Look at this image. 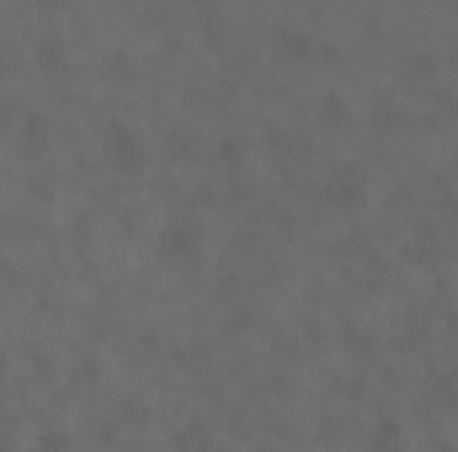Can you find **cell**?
Listing matches in <instances>:
<instances>
[{"label": "cell", "mask_w": 458, "mask_h": 452, "mask_svg": "<svg viewBox=\"0 0 458 452\" xmlns=\"http://www.w3.org/2000/svg\"><path fill=\"white\" fill-rule=\"evenodd\" d=\"M101 160H107L117 176H139V170L149 165V144H144V133H139L133 123L112 117V123L101 128Z\"/></svg>", "instance_id": "1"}, {"label": "cell", "mask_w": 458, "mask_h": 452, "mask_svg": "<svg viewBox=\"0 0 458 452\" xmlns=\"http://www.w3.org/2000/svg\"><path fill=\"white\" fill-rule=\"evenodd\" d=\"M155 256L165 261V266H197L203 261V224L197 218H165V229H160V240H155Z\"/></svg>", "instance_id": "2"}, {"label": "cell", "mask_w": 458, "mask_h": 452, "mask_svg": "<svg viewBox=\"0 0 458 452\" xmlns=\"http://www.w3.org/2000/svg\"><path fill=\"white\" fill-rule=\"evenodd\" d=\"M325 202H331L336 213H358V208L368 202V176H363L358 165H341V170L325 181Z\"/></svg>", "instance_id": "3"}, {"label": "cell", "mask_w": 458, "mask_h": 452, "mask_svg": "<svg viewBox=\"0 0 458 452\" xmlns=\"http://www.w3.org/2000/svg\"><path fill=\"white\" fill-rule=\"evenodd\" d=\"M272 53H277L283 64H315V59L331 53V48L315 43V32H304V27H277V32H272Z\"/></svg>", "instance_id": "4"}, {"label": "cell", "mask_w": 458, "mask_h": 452, "mask_svg": "<svg viewBox=\"0 0 458 452\" xmlns=\"http://www.w3.org/2000/svg\"><path fill=\"white\" fill-rule=\"evenodd\" d=\"M48 144H53V123L43 112H21L16 117V155L37 160V155H48Z\"/></svg>", "instance_id": "5"}, {"label": "cell", "mask_w": 458, "mask_h": 452, "mask_svg": "<svg viewBox=\"0 0 458 452\" xmlns=\"http://www.w3.org/2000/svg\"><path fill=\"white\" fill-rule=\"evenodd\" d=\"M315 117H320V128H325V133H347V128L358 123V107H352L341 91H325V96H320V107H315Z\"/></svg>", "instance_id": "6"}, {"label": "cell", "mask_w": 458, "mask_h": 452, "mask_svg": "<svg viewBox=\"0 0 458 452\" xmlns=\"http://www.w3.org/2000/svg\"><path fill=\"white\" fill-rule=\"evenodd\" d=\"M32 64H37L43 75H53V80H59V75H69V48H64L53 32H43V37L32 43Z\"/></svg>", "instance_id": "7"}, {"label": "cell", "mask_w": 458, "mask_h": 452, "mask_svg": "<svg viewBox=\"0 0 458 452\" xmlns=\"http://www.w3.org/2000/svg\"><path fill=\"white\" fill-rule=\"evenodd\" d=\"M368 442H374V448H406V426H400L395 416H379L374 432H368Z\"/></svg>", "instance_id": "8"}, {"label": "cell", "mask_w": 458, "mask_h": 452, "mask_svg": "<svg viewBox=\"0 0 458 452\" xmlns=\"http://www.w3.org/2000/svg\"><path fill=\"white\" fill-rule=\"evenodd\" d=\"M395 123H400L395 101H390V96H374V107H368V128H374V133H395Z\"/></svg>", "instance_id": "9"}, {"label": "cell", "mask_w": 458, "mask_h": 452, "mask_svg": "<svg viewBox=\"0 0 458 452\" xmlns=\"http://www.w3.org/2000/svg\"><path fill=\"white\" fill-rule=\"evenodd\" d=\"M101 75H107V80H112V85H133V59H128V53H117V48H112V53H107V59H101Z\"/></svg>", "instance_id": "10"}, {"label": "cell", "mask_w": 458, "mask_h": 452, "mask_svg": "<svg viewBox=\"0 0 458 452\" xmlns=\"http://www.w3.org/2000/svg\"><path fill=\"white\" fill-rule=\"evenodd\" d=\"M96 384H101V368H96L91 357H85V362H75V373H69V389H75V394H91Z\"/></svg>", "instance_id": "11"}, {"label": "cell", "mask_w": 458, "mask_h": 452, "mask_svg": "<svg viewBox=\"0 0 458 452\" xmlns=\"http://www.w3.org/2000/svg\"><path fill=\"white\" fill-rule=\"evenodd\" d=\"M213 149H219V165H245V139L240 133H224Z\"/></svg>", "instance_id": "12"}, {"label": "cell", "mask_w": 458, "mask_h": 452, "mask_svg": "<svg viewBox=\"0 0 458 452\" xmlns=\"http://www.w3.org/2000/svg\"><path fill=\"white\" fill-rule=\"evenodd\" d=\"M438 400H448V405H458V378H443V373H432V384H427Z\"/></svg>", "instance_id": "13"}, {"label": "cell", "mask_w": 458, "mask_h": 452, "mask_svg": "<svg viewBox=\"0 0 458 452\" xmlns=\"http://www.w3.org/2000/svg\"><path fill=\"white\" fill-rule=\"evenodd\" d=\"M171 442H176V448H203V442H208V426H181Z\"/></svg>", "instance_id": "14"}, {"label": "cell", "mask_w": 458, "mask_h": 452, "mask_svg": "<svg viewBox=\"0 0 458 452\" xmlns=\"http://www.w3.org/2000/svg\"><path fill=\"white\" fill-rule=\"evenodd\" d=\"M267 144H272V149H299L304 139H299V133H288V128H267Z\"/></svg>", "instance_id": "15"}, {"label": "cell", "mask_w": 458, "mask_h": 452, "mask_svg": "<svg viewBox=\"0 0 458 452\" xmlns=\"http://www.w3.org/2000/svg\"><path fill=\"white\" fill-rule=\"evenodd\" d=\"M37 442H43V448H69V432H59V426H48V432H43Z\"/></svg>", "instance_id": "16"}, {"label": "cell", "mask_w": 458, "mask_h": 452, "mask_svg": "<svg viewBox=\"0 0 458 452\" xmlns=\"http://www.w3.org/2000/svg\"><path fill=\"white\" fill-rule=\"evenodd\" d=\"M229 298H240V277H224L219 282V304H229Z\"/></svg>", "instance_id": "17"}, {"label": "cell", "mask_w": 458, "mask_h": 452, "mask_svg": "<svg viewBox=\"0 0 458 452\" xmlns=\"http://www.w3.org/2000/svg\"><path fill=\"white\" fill-rule=\"evenodd\" d=\"M16 117H21V107H16V101H0V128H11Z\"/></svg>", "instance_id": "18"}, {"label": "cell", "mask_w": 458, "mask_h": 452, "mask_svg": "<svg viewBox=\"0 0 458 452\" xmlns=\"http://www.w3.org/2000/svg\"><path fill=\"white\" fill-rule=\"evenodd\" d=\"M32 5H37V11H59V0H32Z\"/></svg>", "instance_id": "19"}, {"label": "cell", "mask_w": 458, "mask_h": 452, "mask_svg": "<svg viewBox=\"0 0 458 452\" xmlns=\"http://www.w3.org/2000/svg\"><path fill=\"white\" fill-rule=\"evenodd\" d=\"M0 373H5V346H0Z\"/></svg>", "instance_id": "20"}, {"label": "cell", "mask_w": 458, "mask_h": 452, "mask_svg": "<svg viewBox=\"0 0 458 452\" xmlns=\"http://www.w3.org/2000/svg\"><path fill=\"white\" fill-rule=\"evenodd\" d=\"M0 186H5V160H0Z\"/></svg>", "instance_id": "21"}, {"label": "cell", "mask_w": 458, "mask_h": 452, "mask_svg": "<svg viewBox=\"0 0 458 452\" xmlns=\"http://www.w3.org/2000/svg\"><path fill=\"white\" fill-rule=\"evenodd\" d=\"M0 448H5V432H0Z\"/></svg>", "instance_id": "22"}]
</instances>
